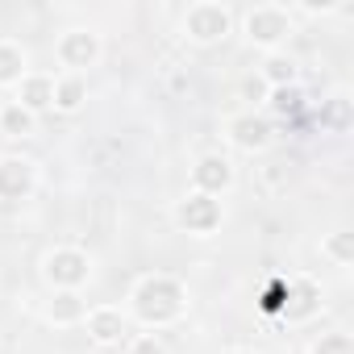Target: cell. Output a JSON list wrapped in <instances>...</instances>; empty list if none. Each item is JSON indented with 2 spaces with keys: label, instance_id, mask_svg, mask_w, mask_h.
<instances>
[{
  "label": "cell",
  "instance_id": "1",
  "mask_svg": "<svg viewBox=\"0 0 354 354\" xmlns=\"http://www.w3.org/2000/svg\"><path fill=\"white\" fill-rule=\"evenodd\" d=\"M184 304H188V292L180 279H171V275H150L133 288V313L142 325H171V321H180L184 317Z\"/></svg>",
  "mask_w": 354,
  "mask_h": 354
},
{
  "label": "cell",
  "instance_id": "2",
  "mask_svg": "<svg viewBox=\"0 0 354 354\" xmlns=\"http://www.w3.org/2000/svg\"><path fill=\"white\" fill-rule=\"evenodd\" d=\"M246 34H250L254 46H267L271 50V46H279L292 34V17H288L283 5H259V9L246 13Z\"/></svg>",
  "mask_w": 354,
  "mask_h": 354
},
{
  "label": "cell",
  "instance_id": "3",
  "mask_svg": "<svg viewBox=\"0 0 354 354\" xmlns=\"http://www.w3.org/2000/svg\"><path fill=\"white\" fill-rule=\"evenodd\" d=\"M230 26H234L230 9H225V5H213V0H205V5H192V9H188V17H184L188 38H192V42H201V46H209V42L225 38V34H230Z\"/></svg>",
  "mask_w": 354,
  "mask_h": 354
},
{
  "label": "cell",
  "instance_id": "4",
  "mask_svg": "<svg viewBox=\"0 0 354 354\" xmlns=\"http://www.w3.org/2000/svg\"><path fill=\"white\" fill-rule=\"evenodd\" d=\"M88 271H92V263L75 246H59V250L46 254V279L63 292H75L80 283H88Z\"/></svg>",
  "mask_w": 354,
  "mask_h": 354
},
{
  "label": "cell",
  "instance_id": "5",
  "mask_svg": "<svg viewBox=\"0 0 354 354\" xmlns=\"http://www.w3.org/2000/svg\"><path fill=\"white\" fill-rule=\"evenodd\" d=\"M175 221H180L188 234H213L221 225V201L217 196H205V192H192L180 201V209H175Z\"/></svg>",
  "mask_w": 354,
  "mask_h": 354
},
{
  "label": "cell",
  "instance_id": "6",
  "mask_svg": "<svg viewBox=\"0 0 354 354\" xmlns=\"http://www.w3.org/2000/svg\"><path fill=\"white\" fill-rule=\"evenodd\" d=\"M192 180H196V192L221 196V192H230V184H234V167H230L225 154H205V158L192 167Z\"/></svg>",
  "mask_w": 354,
  "mask_h": 354
},
{
  "label": "cell",
  "instance_id": "7",
  "mask_svg": "<svg viewBox=\"0 0 354 354\" xmlns=\"http://www.w3.org/2000/svg\"><path fill=\"white\" fill-rule=\"evenodd\" d=\"M34 192V162L0 158V201H26Z\"/></svg>",
  "mask_w": 354,
  "mask_h": 354
},
{
  "label": "cell",
  "instance_id": "8",
  "mask_svg": "<svg viewBox=\"0 0 354 354\" xmlns=\"http://www.w3.org/2000/svg\"><path fill=\"white\" fill-rule=\"evenodd\" d=\"M59 59H63V67H92L100 59V38L88 30H71L59 38Z\"/></svg>",
  "mask_w": 354,
  "mask_h": 354
},
{
  "label": "cell",
  "instance_id": "9",
  "mask_svg": "<svg viewBox=\"0 0 354 354\" xmlns=\"http://www.w3.org/2000/svg\"><path fill=\"white\" fill-rule=\"evenodd\" d=\"M230 138H234V146H242V150H263V146L271 142V125H267L263 117H254V113H242V117L230 121Z\"/></svg>",
  "mask_w": 354,
  "mask_h": 354
},
{
  "label": "cell",
  "instance_id": "10",
  "mask_svg": "<svg viewBox=\"0 0 354 354\" xmlns=\"http://www.w3.org/2000/svg\"><path fill=\"white\" fill-rule=\"evenodd\" d=\"M317 308H321V292H317L313 279L288 283V304H283V317H288V321H308Z\"/></svg>",
  "mask_w": 354,
  "mask_h": 354
},
{
  "label": "cell",
  "instance_id": "11",
  "mask_svg": "<svg viewBox=\"0 0 354 354\" xmlns=\"http://www.w3.org/2000/svg\"><path fill=\"white\" fill-rule=\"evenodd\" d=\"M88 333H92L96 346H113V342H121V333H125V317H121V308H96V313H88Z\"/></svg>",
  "mask_w": 354,
  "mask_h": 354
},
{
  "label": "cell",
  "instance_id": "12",
  "mask_svg": "<svg viewBox=\"0 0 354 354\" xmlns=\"http://www.w3.org/2000/svg\"><path fill=\"white\" fill-rule=\"evenodd\" d=\"M17 104L30 109V113H42L55 104V80L50 75H26L21 80V92H17Z\"/></svg>",
  "mask_w": 354,
  "mask_h": 354
},
{
  "label": "cell",
  "instance_id": "13",
  "mask_svg": "<svg viewBox=\"0 0 354 354\" xmlns=\"http://www.w3.org/2000/svg\"><path fill=\"white\" fill-rule=\"evenodd\" d=\"M21 80H26V50L0 42V84H21Z\"/></svg>",
  "mask_w": 354,
  "mask_h": 354
},
{
  "label": "cell",
  "instance_id": "14",
  "mask_svg": "<svg viewBox=\"0 0 354 354\" xmlns=\"http://www.w3.org/2000/svg\"><path fill=\"white\" fill-rule=\"evenodd\" d=\"M84 96H88V84L80 75H67L55 84V109H63V113H75L84 104Z\"/></svg>",
  "mask_w": 354,
  "mask_h": 354
},
{
  "label": "cell",
  "instance_id": "15",
  "mask_svg": "<svg viewBox=\"0 0 354 354\" xmlns=\"http://www.w3.org/2000/svg\"><path fill=\"white\" fill-rule=\"evenodd\" d=\"M0 129H5L9 138H26V133H34V113L13 100V104L0 109Z\"/></svg>",
  "mask_w": 354,
  "mask_h": 354
},
{
  "label": "cell",
  "instance_id": "16",
  "mask_svg": "<svg viewBox=\"0 0 354 354\" xmlns=\"http://www.w3.org/2000/svg\"><path fill=\"white\" fill-rule=\"evenodd\" d=\"M263 80H267L271 88H292V84H296V63H292L288 55H271V59L263 63Z\"/></svg>",
  "mask_w": 354,
  "mask_h": 354
},
{
  "label": "cell",
  "instance_id": "17",
  "mask_svg": "<svg viewBox=\"0 0 354 354\" xmlns=\"http://www.w3.org/2000/svg\"><path fill=\"white\" fill-rule=\"evenodd\" d=\"M84 317V300L75 296V292H59L55 300H50V321L55 325H75Z\"/></svg>",
  "mask_w": 354,
  "mask_h": 354
},
{
  "label": "cell",
  "instance_id": "18",
  "mask_svg": "<svg viewBox=\"0 0 354 354\" xmlns=\"http://www.w3.org/2000/svg\"><path fill=\"white\" fill-rule=\"evenodd\" d=\"M296 109H300V92H296V84H292V88H271V113L292 117Z\"/></svg>",
  "mask_w": 354,
  "mask_h": 354
},
{
  "label": "cell",
  "instance_id": "19",
  "mask_svg": "<svg viewBox=\"0 0 354 354\" xmlns=\"http://www.w3.org/2000/svg\"><path fill=\"white\" fill-rule=\"evenodd\" d=\"M313 354H354V342H350V333H325L313 346Z\"/></svg>",
  "mask_w": 354,
  "mask_h": 354
},
{
  "label": "cell",
  "instance_id": "20",
  "mask_svg": "<svg viewBox=\"0 0 354 354\" xmlns=\"http://www.w3.org/2000/svg\"><path fill=\"white\" fill-rule=\"evenodd\" d=\"M325 254L337 259V263H350V259H354V238H350V234H333V238L325 242Z\"/></svg>",
  "mask_w": 354,
  "mask_h": 354
},
{
  "label": "cell",
  "instance_id": "21",
  "mask_svg": "<svg viewBox=\"0 0 354 354\" xmlns=\"http://www.w3.org/2000/svg\"><path fill=\"white\" fill-rule=\"evenodd\" d=\"M283 304H288V283L283 279H271L267 292H263V308L267 313H283Z\"/></svg>",
  "mask_w": 354,
  "mask_h": 354
},
{
  "label": "cell",
  "instance_id": "22",
  "mask_svg": "<svg viewBox=\"0 0 354 354\" xmlns=\"http://www.w3.org/2000/svg\"><path fill=\"white\" fill-rule=\"evenodd\" d=\"M129 354H167V346H162L154 333H146V337H138V342L129 346Z\"/></svg>",
  "mask_w": 354,
  "mask_h": 354
},
{
  "label": "cell",
  "instance_id": "23",
  "mask_svg": "<svg viewBox=\"0 0 354 354\" xmlns=\"http://www.w3.org/2000/svg\"><path fill=\"white\" fill-rule=\"evenodd\" d=\"M225 354H250V350H225Z\"/></svg>",
  "mask_w": 354,
  "mask_h": 354
}]
</instances>
